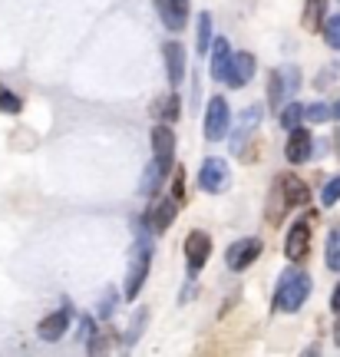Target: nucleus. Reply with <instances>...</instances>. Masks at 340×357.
<instances>
[{"label": "nucleus", "instance_id": "f257e3e1", "mask_svg": "<svg viewBox=\"0 0 340 357\" xmlns=\"http://www.w3.org/2000/svg\"><path fill=\"white\" fill-rule=\"evenodd\" d=\"M307 294H311V275H304L301 268H288V271H281V278H277V291H275V311L277 314H294L298 307L307 301Z\"/></svg>", "mask_w": 340, "mask_h": 357}, {"label": "nucleus", "instance_id": "f03ea898", "mask_svg": "<svg viewBox=\"0 0 340 357\" xmlns=\"http://www.w3.org/2000/svg\"><path fill=\"white\" fill-rule=\"evenodd\" d=\"M149 265H152V248L149 242H142L139 238L132 248H129V268H126V288H123V298L126 301H136L139 291H142V284H146V278H149Z\"/></svg>", "mask_w": 340, "mask_h": 357}, {"label": "nucleus", "instance_id": "7ed1b4c3", "mask_svg": "<svg viewBox=\"0 0 340 357\" xmlns=\"http://www.w3.org/2000/svg\"><path fill=\"white\" fill-rule=\"evenodd\" d=\"M298 86H301V70H298V66H281V70H275L271 79H268V106L277 113L288 100H294Z\"/></svg>", "mask_w": 340, "mask_h": 357}, {"label": "nucleus", "instance_id": "20e7f679", "mask_svg": "<svg viewBox=\"0 0 340 357\" xmlns=\"http://www.w3.org/2000/svg\"><path fill=\"white\" fill-rule=\"evenodd\" d=\"M261 119H265V106H248V109H241V116L235 119V126H228V142H231L235 153L245 149V142L258 132Z\"/></svg>", "mask_w": 340, "mask_h": 357}, {"label": "nucleus", "instance_id": "39448f33", "mask_svg": "<svg viewBox=\"0 0 340 357\" xmlns=\"http://www.w3.org/2000/svg\"><path fill=\"white\" fill-rule=\"evenodd\" d=\"M228 126H231L228 102L222 100V96H212V100H208V109H205V139L222 142L228 136Z\"/></svg>", "mask_w": 340, "mask_h": 357}, {"label": "nucleus", "instance_id": "423d86ee", "mask_svg": "<svg viewBox=\"0 0 340 357\" xmlns=\"http://www.w3.org/2000/svg\"><path fill=\"white\" fill-rule=\"evenodd\" d=\"M212 258V238H208V231H189V238H185V261H189V275H199L205 268V261Z\"/></svg>", "mask_w": 340, "mask_h": 357}, {"label": "nucleus", "instance_id": "0eeeda50", "mask_svg": "<svg viewBox=\"0 0 340 357\" xmlns=\"http://www.w3.org/2000/svg\"><path fill=\"white\" fill-rule=\"evenodd\" d=\"M199 189L202 192H212V195H218V192L228 189V162L225 159H205L202 169H199Z\"/></svg>", "mask_w": 340, "mask_h": 357}, {"label": "nucleus", "instance_id": "6e6552de", "mask_svg": "<svg viewBox=\"0 0 340 357\" xmlns=\"http://www.w3.org/2000/svg\"><path fill=\"white\" fill-rule=\"evenodd\" d=\"M258 255H261V242H258V238H238V242L228 245L225 265L231 268V271H245V268L254 265Z\"/></svg>", "mask_w": 340, "mask_h": 357}, {"label": "nucleus", "instance_id": "1a4fd4ad", "mask_svg": "<svg viewBox=\"0 0 340 357\" xmlns=\"http://www.w3.org/2000/svg\"><path fill=\"white\" fill-rule=\"evenodd\" d=\"M152 149H155V162L165 172H172V166H176V132L169 129V123H159L152 129Z\"/></svg>", "mask_w": 340, "mask_h": 357}, {"label": "nucleus", "instance_id": "9d476101", "mask_svg": "<svg viewBox=\"0 0 340 357\" xmlns=\"http://www.w3.org/2000/svg\"><path fill=\"white\" fill-rule=\"evenodd\" d=\"M307 252H311V222L301 218V222L291 225L288 238H284V255H288L291 261H304Z\"/></svg>", "mask_w": 340, "mask_h": 357}, {"label": "nucleus", "instance_id": "9b49d317", "mask_svg": "<svg viewBox=\"0 0 340 357\" xmlns=\"http://www.w3.org/2000/svg\"><path fill=\"white\" fill-rule=\"evenodd\" d=\"M252 77H254V56L252 53H231V63H228L222 83H228V89H241V86L252 83Z\"/></svg>", "mask_w": 340, "mask_h": 357}, {"label": "nucleus", "instance_id": "f8f14e48", "mask_svg": "<svg viewBox=\"0 0 340 357\" xmlns=\"http://www.w3.org/2000/svg\"><path fill=\"white\" fill-rule=\"evenodd\" d=\"M275 182H277V189H281V195L288 199L291 208L311 205V189H307V182H304L301 176H294V172H281Z\"/></svg>", "mask_w": 340, "mask_h": 357}, {"label": "nucleus", "instance_id": "ddd939ff", "mask_svg": "<svg viewBox=\"0 0 340 357\" xmlns=\"http://www.w3.org/2000/svg\"><path fill=\"white\" fill-rule=\"evenodd\" d=\"M155 10H159V20L176 33L189 24V0H155Z\"/></svg>", "mask_w": 340, "mask_h": 357}, {"label": "nucleus", "instance_id": "4468645a", "mask_svg": "<svg viewBox=\"0 0 340 357\" xmlns=\"http://www.w3.org/2000/svg\"><path fill=\"white\" fill-rule=\"evenodd\" d=\"M162 56H165V70H169V83L178 86L185 79V70H189V60H185V47L178 40H169L162 47Z\"/></svg>", "mask_w": 340, "mask_h": 357}, {"label": "nucleus", "instance_id": "2eb2a0df", "mask_svg": "<svg viewBox=\"0 0 340 357\" xmlns=\"http://www.w3.org/2000/svg\"><path fill=\"white\" fill-rule=\"evenodd\" d=\"M70 321H73V311H70V307H60V311H53V314H47V318L40 321L37 334L43 341H60L66 334V328H70Z\"/></svg>", "mask_w": 340, "mask_h": 357}, {"label": "nucleus", "instance_id": "dca6fc26", "mask_svg": "<svg viewBox=\"0 0 340 357\" xmlns=\"http://www.w3.org/2000/svg\"><path fill=\"white\" fill-rule=\"evenodd\" d=\"M311 149H314L311 132H307V129H301V126L291 129V139H288V146H284V155H288L291 166H301V162H307Z\"/></svg>", "mask_w": 340, "mask_h": 357}, {"label": "nucleus", "instance_id": "f3484780", "mask_svg": "<svg viewBox=\"0 0 340 357\" xmlns=\"http://www.w3.org/2000/svg\"><path fill=\"white\" fill-rule=\"evenodd\" d=\"M176 212H178V202H176V199H159L155 205H149V225L155 231H165L169 225H172Z\"/></svg>", "mask_w": 340, "mask_h": 357}, {"label": "nucleus", "instance_id": "a211bd4d", "mask_svg": "<svg viewBox=\"0 0 340 357\" xmlns=\"http://www.w3.org/2000/svg\"><path fill=\"white\" fill-rule=\"evenodd\" d=\"M212 79H225V70H228V63H231V43H228V37H222V40H212Z\"/></svg>", "mask_w": 340, "mask_h": 357}, {"label": "nucleus", "instance_id": "6ab92c4d", "mask_svg": "<svg viewBox=\"0 0 340 357\" xmlns=\"http://www.w3.org/2000/svg\"><path fill=\"white\" fill-rule=\"evenodd\" d=\"M324 17H327V0H307L301 13V26L307 33H317L320 24H324Z\"/></svg>", "mask_w": 340, "mask_h": 357}, {"label": "nucleus", "instance_id": "aec40b11", "mask_svg": "<svg viewBox=\"0 0 340 357\" xmlns=\"http://www.w3.org/2000/svg\"><path fill=\"white\" fill-rule=\"evenodd\" d=\"M172 176V172H165L162 166H159V162H155V159H152L149 166H146V172H142V182H139V192H142V195H155V192L162 189V182L165 178Z\"/></svg>", "mask_w": 340, "mask_h": 357}, {"label": "nucleus", "instance_id": "412c9836", "mask_svg": "<svg viewBox=\"0 0 340 357\" xmlns=\"http://www.w3.org/2000/svg\"><path fill=\"white\" fill-rule=\"evenodd\" d=\"M291 212V205H288V199L281 195V189H277V182L271 185V195H268V212H265V218H268V225H281V218Z\"/></svg>", "mask_w": 340, "mask_h": 357}, {"label": "nucleus", "instance_id": "4be33fe9", "mask_svg": "<svg viewBox=\"0 0 340 357\" xmlns=\"http://www.w3.org/2000/svg\"><path fill=\"white\" fill-rule=\"evenodd\" d=\"M301 119H304V106H301V102L288 100L281 109H277V123H281V129H288V132L301 126Z\"/></svg>", "mask_w": 340, "mask_h": 357}, {"label": "nucleus", "instance_id": "5701e85b", "mask_svg": "<svg viewBox=\"0 0 340 357\" xmlns=\"http://www.w3.org/2000/svg\"><path fill=\"white\" fill-rule=\"evenodd\" d=\"M208 47H212V13L205 10L199 17V30H195V50H199V56L208 53Z\"/></svg>", "mask_w": 340, "mask_h": 357}, {"label": "nucleus", "instance_id": "b1692460", "mask_svg": "<svg viewBox=\"0 0 340 357\" xmlns=\"http://www.w3.org/2000/svg\"><path fill=\"white\" fill-rule=\"evenodd\" d=\"M320 33H324V40H327V47L340 50V13H334V17H324Z\"/></svg>", "mask_w": 340, "mask_h": 357}, {"label": "nucleus", "instance_id": "393cba45", "mask_svg": "<svg viewBox=\"0 0 340 357\" xmlns=\"http://www.w3.org/2000/svg\"><path fill=\"white\" fill-rule=\"evenodd\" d=\"M327 268L340 271V229H330L327 235Z\"/></svg>", "mask_w": 340, "mask_h": 357}, {"label": "nucleus", "instance_id": "a878e982", "mask_svg": "<svg viewBox=\"0 0 340 357\" xmlns=\"http://www.w3.org/2000/svg\"><path fill=\"white\" fill-rule=\"evenodd\" d=\"M155 113L162 116V123H176L178 113H182L178 109V96H165L162 102H155Z\"/></svg>", "mask_w": 340, "mask_h": 357}, {"label": "nucleus", "instance_id": "bb28decb", "mask_svg": "<svg viewBox=\"0 0 340 357\" xmlns=\"http://www.w3.org/2000/svg\"><path fill=\"white\" fill-rule=\"evenodd\" d=\"M0 109H3V113H20V109H24V100H20L17 93H10L7 86H0Z\"/></svg>", "mask_w": 340, "mask_h": 357}, {"label": "nucleus", "instance_id": "cd10ccee", "mask_svg": "<svg viewBox=\"0 0 340 357\" xmlns=\"http://www.w3.org/2000/svg\"><path fill=\"white\" fill-rule=\"evenodd\" d=\"M320 202L324 205H337L340 202V176H330L327 185L320 189Z\"/></svg>", "mask_w": 340, "mask_h": 357}, {"label": "nucleus", "instance_id": "c85d7f7f", "mask_svg": "<svg viewBox=\"0 0 340 357\" xmlns=\"http://www.w3.org/2000/svg\"><path fill=\"white\" fill-rule=\"evenodd\" d=\"M304 119H307V123H327V119H330V109L324 106V102H311V106L304 109Z\"/></svg>", "mask_w": 340, "mask_h": 357}, {"label": "nucleus", "instance_id": "c756f323", "mask_svg": "<svg viewBox=\"0 0 340 357\" xmlns=\"http://www.w3.org/2000/svg\"><path fill=\"white\" fill-rule=\"evenodd\" d=\"M172 169H176V189H172V199L182 205L185 202V182H182V178H185V169L182 166H172Z\"/></svg>", "mask_w": 340, "mask_h": 357}, {"label": "nucleus", "instance_id": "7c9ffc66", "mask_svg": "<svg viewBox=\"0 0 340 357\" xmlns=\"http://www.w3.org/2000/svg\"><path fill=\"white\" fill-rule=\"evenodd\" d=\"M113 307H116V291H106V298H102V305H100V318H109Z\"/></svg>", "mask_w": 340, "mask_h": 357}, {"label": "nucleus", "instance_id": "2f4dec72", "mask_svg": "<svg viewBox=\"0 0 340 357\" xmlns=\"http://www.w3.org/2000/svg\"><path fill=\"white\" fill-rule=\"evenodd\" d=\"M330 307H334V314H340V284H337V291L330 294Z\"/></svg>", "mask_w": 340, "mask_h": 357}, {"label": "nucleus", "instance_id": "473e14b6", "mask_svg": "<svg viewBox=\"0 0 340 357\" xmlns=\"http://www.w3.org/2000/svg\"><path fill=\"white\" fill-rule=\"evenodd\" d=\"M327 109H330V119H337V123H340V100L334 102V106H327Z\"/></svg>", "mask_w": 340, "mask_h": 357}, {"label": "nucleus", "instance_id": "72a5a7b5", "mask_svg": "<svg viewBox=\"0 0 340 357\" xmlns=\"http://www.w3.org/2000/svg\"><path fill=\"white\" fill-rule=\"evenodd\" d=\"M337 318H340V314H337ZM334 341L340 344V321H337V328H334Z\"/></svg>", "mask_w": 340, "mask_h": 357}, {"label": "nucleus", "instance_id": "f704fd0d", "mask_svg": "<svg viewBox=\"0 0 340 357\" xmlns=\"http://www.w3.org/2000/svg\"><path fill=\"white\" fill-rule=\"evenodd\" d=\"M334 142H337V153H340V129H337V136H334Z\"/></svg>", "mask_w": 340, "mask_h": 357}]
</instances>
